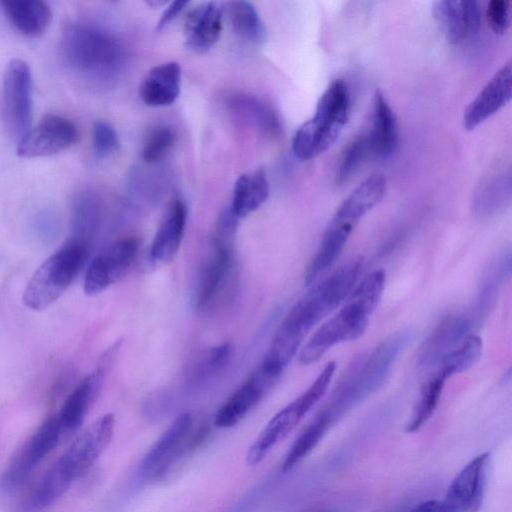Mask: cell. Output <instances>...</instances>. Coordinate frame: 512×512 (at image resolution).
<instances>
[{
	"label": "cell",
	"mask_w": 512,
	"mask_h": 512,
	"mask_svg": "<svg viewBox=\"0 0 512 512\" xmlns=\"http://www.w3.org/2000/svg\"><path fill=\"white\" fill-rule=\"evenodd\" d=\"M92 144L98 157H107L117 151L119 139L116 130L106 121H96L92 127Z\"/></svg>",
	"instance_id": "74e56055"
},
{
	"label": "cell",
	"mask_w": 512,
	"mask_h": 512,
	"mask_svg": "<svg viewBox=\"0 0 512 512\" xmlns=\"http://www.w3.org/2000/svg\"><path fill=\"white\" fill-rule=\"evenodd\" d=\"M385 192V178L372 174L341 202L307 266L306 284L313 283L334 264L358 222L382 200Z\"/></svg>",
	"instance_id": "277c9868"
},
{
	"label": "cell",
	"mask_w": 512,
	"mask_h": 512,
	"mask_svg": "<svg viewBox=\"0 0 512 512\" xmlns=\"http://www.w3.org/2000/svg\"><path fill=\"white\" fill-rule=\"evenodd\" d=\"M228 106L236 116L264 136L277 138L281 135L282 124L276 111L258 97L237 94L229 99Z\"/></svg>",
	"instance_id": "4316f807"
},
{
	"label": "cell",
	"mask_w": 512,
	"mask_h": 512,
	"mask_svg": "<svg viewBox=\"0 0 512 512\" xmlns=\"http://www.w3.org/2000/svg\"><path fill=\"white\" fill-rule=\"evenodd\" d=\"M490 453L470 460L454 477L442 500L447 512H478L487 483Z\"/></svg>",
	"instance_id": "e0dca14e"
},
{
	"label": "cell",
	"mask_w": 512,
	"mask_h": 512,
	"mask_svg": "<svg viewBox=\"0 0 512 512\" xmlns=\"http://www.w3.org/2000/svg\"><path fill=\"white\" fill-rule=\"evenodd\" d=\"M3 116L9 134L17 141L31 128L32 76L27 62L12 59L3 78Z\"/></svg>",
	"instance_id": "8fae6325"
},
{
	"label": "cell",
	"mask_w": 512,
	"mask_h": 512,
	"mask_svg": "<svg viewBox=\"0 0 512 512\" xmlns=\"http://www.w3.org/2000/svg\"><path fill=\"white\" fill-rule=\"evenodd\" d=\"M115 417L107 413L90 424L53 464L71 484L95 463L111 442Z\"/></svg>",
	"instance_id": "7c38bea8"
},
{
	"label": "cell",
	"mask_w": 512,
	"mask_h": 512,
	"mask_svg": "<svg viewBox=\"0 0 512 512\" xmlns=\"http://www.w3.org/2000/svg\"><path fill=\"white\" fill-rule=\"evenodd\" d=\"M386 275L377 269L366 275L350 292L340 311L326 321L302 348L299 361L304 365L318 361L330 348L363 335L385 287Z\"/></svg>",
	"instance_id": "3957f363"
},
{
	"label": "cell",
	"mask_w": 512,
	"mask_h": 512,
	"mask_svg": "<svg viewBox=\"0 0 512 512\" xmlns=\"http://www.w3.org/2000/svg\"><path fill=\"white\" fill-rule=\"evenodd\" d=\"M409 512H447L442 500H427L413 507Z\"/></svg>",
	"instance_id": "60d3db41"
},
{
	"label": "cell",
	"mask_w": 512,
	"mask_h": 512,
	"mask_svg": "<svg viewBox=\"0 0 512 512\" xmlns=\"http://www.w3.org/2000/svg\"><path fill=\"white\" fill-rule=\"evenodd\" d=\"M188 4L189 2L187 1H175L171 3L163 12L158 23V28L164 27L167 23L175 19Z\"/></svg>",
	"instance_id": "ab89813d"
},
{
	"label": "cell",
	"mask_w": 512,
	"mask_h": 512,
	"mask_svg": "<svg viewBox=\"0 0 512 512\" xmlns=\"http://www.w3.org/2000/svg\"><path fill=\"white\" fill-rule=\"evenodd\" d=\"M176 142L175 131L166 125H157L145 137L142 146V158L147 163L163 159Z\"/></svg>",
	"instance_id": "e575fe53"
},
{
	"label": "cell",
	"mask_w": 512,
	"mask_h": 512,
	"mask_svg": "<svg viewBox=\"0 0 512 512\" xmlns=\"http://www.w3.org/2000/svg\"><path fill=\"white\" fill-rule=\"evenodd\" d=\"M486 17L489 26L497 34L505 33L511 21L510 2L508 0H492L487 6Z\"/></svg>",
	"instance_id": "f35d334b"
},
{
	"label": "cell",
	"mask_w": 512,
	"mask_h": 512,
	"mask_svg": "<svg viewBox=\"0 0 512 512\" xmlns=\"http://www.w3.org/2000/svg\"><path fill=\"white\" fill-rule=\"evenodd\" d=\"M63 434L57 415L46 419L16 453L0 476V493L13 492L57 446Z\"/></svg>",
	"instance_id": "4fadbf2b"
},
{
	"label": "cell",
	"mask_w": 512,
	"mask_h": 512,
	"mask_svg": "<svg viewBox=\"0 0 512 512\" xmlns=\"http://www.w3.org/2000/svg\"><path fill=\"white\" fill-rule=\"evenodd\" d=\"M359 259L339 267L312 287L287 313L278 330L302 343L307 333L350 294L361 272Z\"/></svg>",
	"instance_id": "8992f818"
},
{
	"label": "cell",
	"mask_w": 512,
	"mask_h": 512,
	"mask_svg": "<svg viewBox=\"0 0 512 512\" xmlns=\"http://www.w3.org/2000/svg\"><path fill=\"white\" fill-rule=\"evenodd\" d=\"M232 353L233 345L230 342H224L210 348L204 359L193 370V380H203L223 369L228 364Z\"/></svg>",
	"instance_id": "8d00e7d4"
},
{
	"label": "cell",
	"mask_w": 512,
	"mask_h": 512,
	"mask_svg": "<svg viewBox=\"0 0 512 512\" xmlns=\"http://www.w3.org/2000/svg\"><path fill=\"white\" fill-rule=\"evenodd\" d=\"M449 375L435 367V370L424 382L416 405L412 411L406 432L418 431L432 417L440 402Z\"/></svg>",
	"instance_id": "f546056e"
},
{
	"label": "cell",
	"mask_w": 512,
	"mask_h": 512,
	"mask_svg": "<svg viewBox=\"0 0 512 512\" xmlns=\"http://www.w3.org/2000/svg\"><path fill=\"white\" fill-rule=\"evenodd\" d=\"M187 221L186 204L174 198L167 206L150 247L149 258L155 265L174 259L180 248Z\"/></svg>",
	"instance_id": "7402d4cb"
},
{
	"label": "cell",
	"mask_w": 512,
	"mask_h": 512,
	"mask_svg": "<svg viewBox=\"0 0 512 512\" xmlns=\"http://www.w3.org/2000/svg\"><path fill=\"white\" fill-rule=\"evenodd\" d=\"M88 251L89 245L70 239L50 255L28 281L22 296L24 305L42 310L55 302L77 277Z\"/></svg>",
	"instance_id": "9c48e42d"
},
{
	"label": "cell",
	"mask_w": 512,
	"mask_h": 512,
	"mask_svg": "<svg viewBox=\"0 0 512 512\" xmlns=\"http://www.w3.org/2000/svg\"><path fill=\"white\" fill-rule=\"evenodd\" d=\"M60 51L66 68L90 84L107 83L122 71L126 51L121 40L106 28L76 21L61 35Z\"/></svg>",
	"instance_id": "6da1fadb"
},
{
	"label": "cell",
	"mask_w": 512,
	"mask_h": 512,
	"mask_svg": "<svg viewBox=\"0 0 512 512\" xmlns=\"http://www.w3.org/2000/svg\"><path fill=\"white\" fill-rule=\"evenodd\" d=\"M483 343L479 336L471 334L455 348L444 354L434 367L444 370L450 377L465 372L481 358Z\"/></svg>",
	"instance_id": "d6a6232c"
},
{
	"label": "cell",
	"mask_w": 512,
	"mask_h": 512,
	"mask_svg": "<svg viewBox=\"0 0 512 512\" xmlns=\"http://www.w3.org/2000/svg\"><path fill=\"white\" fill-rule=\"evenodd\" d=\"M223 10L216 2L202 3L186 17L184 36L186 46L198 53L209 50L219 40Z\"/></svg>",
	"instance_id": "603a6c76"
},
{
	"label": "cell",
	"mask_w": 512,
	"mask_h": 512,
	"mask_svg": "<svg viewBox=\"0 0 512 512\" xmlns=\"http://www.w3.org/2000/svg\"><path fill=\"white\" fill-rule=\"evenodd\" d=\"M510 251H504L498 255L487 268L473 304L468 310L475 321L480 324L492 309L500 288L506 277L510 274Z\"/></svg>",
	"instance_id": "83f0119b"
},
{
	"label": "cell",
	"mask_w": 512,
	"mask_h": 512,
	"mask_svg": "<svg viewBox=\"0 0 512 512\" xmlns=\"http://www.w3.org/2000/svg\"><path fill=\"white\" fill-rule=\"evenodd\" d=\"M434 19L451 44H463L473 39L480 28L481 11L478 2L439 0L434 2Z\"/></svg>",
	"instance_id": "d6986e66"
},
{
	"label": "cell",
	"mask_w": 512,
	"mask_h": 512,
	"mask_svg": "<svg viewBox=\"0 0 512 512\" xmlns=\"http://www.w3.org/2000/svg\"><path fill=\"white\" fill-rule=\"evenodd\" d=\"M351 100L347 84L333 80L321 95L315 114L296 131L292 150L300 160L313 159L339 138L350 117Z\"/></svg>",
	"instance_id": "52a82bcc"
},
{
	"label": "cell",
	"mask_w": 512,
	"mask_h": 512,
	"mask_svg": "<svg viewBox=\"0 0 512 512\" xmlns=\"http://www.w3.org/2000/svg\"><path fill=\"white\" fill-rule=\"evenodd\" d=\"M0 5L14 28L29 38L41 36L52 19L49 5L42 0H2Z\"/></svg>",
	"instance_id": "484cf974"
},
{
	"label": "cell",
	"mask_w": 512,
	"mask_h": 512,
	"mask_svg": "<svg viewBox=\"0 0 512 512\" xmlns=\"http://www.w3.org/2000/svg\"><path fill=\"white\" fill-rule=\"evenodd\" d=\"M236 229L227 224H216L209 254L201 266L192 302L199 312L210 313L228 305L237 287V272L233 249Z\"/></svg>",
	"instance_id": "5b68a950"
},
{
	"label": "cell",
	"mask_w": 512,
	"mask_h": 512,
	"mask_svg": "<svg viewBox=\"0 0 512 512\" xmlns=\"http://www.w3.org/2000/svg\"><path fill=\"white\" fill-rule=\"evenodd\" d=\"M477 326L468 310L444 318L422 344L418 367L424 370L434 367L444 354L471 335Z\"/></svg>",
	"instance_id": "ffe728a7"
},
{
	"label": "cell",
	"mask_w": 512,
	"mask_h": 512,
	"mask_svg": "<svg viewBox=\"0 0 512 512\" xmlns=\"http://www.w3.org/2000/svg\"><path fill=\"white\" fill-rule=\"evenodd\" d=\"M122 340H117L99 358L95 369L87 375L66 399L57 418L63 434L73 433L82 425L111 369Z\"/></svg>",
	"instance_id": "5bb4252c"
},
{
	"label": "cell",
	"mask_w": 512,
	"mask_h": 512,
	"mask_svg": "<svg viewBox=\"0 0 512 512\" xmlns=\"http://www.w3.org/2000/svg\"><path fill=\"white\" fill-rule=\"evenodd\" d=\"M268 195L269 182L263 169L242 174L235 182L229 209L240 219L256 211Z\"/></svg>",
	"instance_id": "f1b7e54d"
},
{
	"label": "cell",
	"mask_w": 512,
	"mask_h": 512,
	"mask_svg": "<svg viewBox=\"0 0 512 512\" xmlns=\"http://www.w3.org/2000/svg\"><path fill=\"white\" fill-rule=\"evenodd\" d=\"M229 18L236 35L248 44L260 46L267 31L253 4L247 1L229 3Z\"/></svg>",
	"instance_id": "4dcf8cb0"
},
{
	"label": "cell",
	"mask_w": 512,
	"mask_h": 512,
	"mask_svg": "<svg viewBox=\"0 0 512 512\" xmlns=\"http://www.w3.org/2000/svg\"><path fill=\"white\" fill-rule=\"evenodd\" d=\"M279 377L261 366L252 373L219 408L214 418L218 428H231L237 425L276 385Z\"/></svg>",
	"instance_id": "ac0fdd59"
},
{
	"label": "cell",
	"mask_w": 512,
	"mask_h": 512,
	"mask_svg": "<svg viewBox=\"0 0 512 512\" xmlns=\"http://www.w3.org/2000/svg\"><path fill=\"white\" fill-rule=\"evenodd\" d=\"M512 66L511 62L503 65L477 94L466 108L463 116V126L473 130L511 99Z\"/></svg>",
	"instance_id": "44dd1931"
},
{
	"label": "cell",
	"mask_w": 512,
	"mask_h": 512,
	"mask_svg": "<svg viewBox=\"0 0 512 512\" xmlns=\"http://www.w3.org/2000/svg\"><path fill=\"white\" fill-rule=\"evenodd\" d=\"M410 339L409 331L397 332L349 365L322 409L334 424L384 384Z\"/></svg>",
	"instance_id": "7a4b0ae2"
},
{
	"label": "cell",
	"mask_w": 512,
	"mask_h": 512,
	"mask_svg": "<svg viewBox=\"0 0 512 512\" xmlns=\"http://www.w3.org/2000/svg\"><path fill=\"white\" fill-rule=\"evenodd\" d=\"M303 512H336V511L334 509L328 508V507H314V508L307 509Z\"/></svg>",
	"instance_id": "b9f144b4"
},
{
	"label": "cell",
	"mask_w": 512,
	"mask_h": 512,
	"mask_svg": "<svg viewBox=\"0 0 512 512\" xmlns=\"http://www.w3.org/2000/svg\"><path fill=\"white\" fill-rule=\"evenodd\" d=\"M79 131L73 122L54 114L45 115L18 141L17 154L35 158L60 153L79 140Z\"/></svg>",
	"instance_id": "2e32d148"
},
{
	"label": "cell",
	"mask_w": 512,
	"mask_h": 512,
	"mask_svg": "<svg viewBox=\"0 0 512 512\" xmlns=\"http://www.w3.org/2000/svg\"><path fill=\"white\" fill-rule=\"evenodd\" d=\"M371 155L389 157L398 143L397 121L387 99L376 91L373 100L371 126L366 135Z\"/></svg>",
	"instance_id": "d4e9b609"
},
{
	"label": "cell",
	"mask_w": 512,
	"mask_h": 512,
	"mask_svg": "<svg viewBox=\"0 0 512 512\" xmlns=\"http://www.w3.org/2000/svg\"><path fill=\"white\" fill-rule=\"evenodd\" d=\"M336 369V363H327L313 383L294 401L276 413L249 447L246 463L258 465L270 450L282 441L304 418L327 391Z\"/></svg>",
	"instance_id": "30bf717a"
},
{
	"label": "cell",
	"mask_w": 512,
	"mask_h": 512,
	"mask_svg": "<svg viewBox=\"0 0 512 512\" xmlns=\"http://www.w3.org/2000/svg\"><path fill=\"white\" fill-rule=\"evenodd\" d=\"M369 155L371 153L366 135H362L352 141L341 155L336 181L341 184L350 179Z\"/></svg>",
	"instance_id": "d590c367"
},
{
	"label": "cell",
	"mask_w": 512,
	"mask_h": 512,
	"mask_svg": "<svg viewBox=\"0 0 512 512\" xmlns=\"http://www.w3.org/2000/svg\"><path fill=\"white\" fill-rule=\"evenodd\" d=\"M139 250L136 237L119 239L104 248L90 263L84 278V291L96 295L123 279Z\"/></svg>",
	"instance_id": "9a60e30c"
},
{
	"label": "cell",
	"mask_w": 512,
	"mask_h": 512,
	"mask_svg": "<svg viewBox=\"0 0 512 512\" xmlns=\"http://www.w3.org/2000/svg\"><path fill=\"white\" fill-rule=\"evenodd\" d=\"M209 431L206 421L195 423L190 412L179 414L142 459L139 477L148 482L165 478L175 466L202 445Z\"/></svg>",
	"instance_id": "ba28073f"
},
{
	"label": "cell",
	"mask_w": 512,
	"mask_h": 512,
	"mask_svg": "<svg viewBox=\"0 0 512 512\" xmlns=\"http://www.w3.org/2000/svg\"><path fill=\"white\" fill-rule=\"evenodd\" d=\"M99 221L100 207L97 199L87 193L79 195L73 203L71 239L89 245L98 229Z\"/></svg>",
	"instance_id": "836d02e7"
},
{
	"label": "cell",
	"mask_w": 512,
	"mask_h": 512,
	"mask_svg": "<svg viewBox=\"0 0 512 512\" xmlns=\"http://www.w3.org/2000/svg\"><path fill=\"white\" fill-rule=\"evenodd\" d=\"M181 68L175 61L153 67L143 79L139 96L150 107H163L173 104L179 96Z\"/></svg>",
	"instance_id": "cb8c5ba5"
},
{
	"label": "cell",
	"mask_w": 512,
	"mask_h": 512,
	"mask_svg": "<svg viewBox=\"0 0 512 512\" xmlns=\"http://www.w3.org/2000/svg\"><path fill=\"white\" fill-rule=\"evenodd\" d=\"M333 425L326 414L319 411L291 445L282 463V470L289 471L302 461Z\"/></svg>",
	"instance_id": "1f68e13d"
}]
</instances>
